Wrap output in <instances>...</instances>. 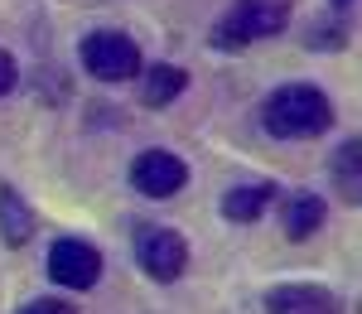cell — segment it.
Listing matches in <instances>:
<instances>
[{
  "instance_id": "6da1fadb",
  "label": "cell",
  "mask_w": 362,
  "mask_h": 314,
  "mask_svg": "<svg viewBox=\"0 0 362 314\" xmlns=\"http://www.w3.org/2000/svg\"><path fill=\"white\" fill-rule=\"evenodd\" d=\"M261 126L276 141H314L334 126V102L314 83H285L261 102Z\"/></svg>"
},
{
  "instance_id": "7a4b0ae2",
  "label": "cell",
  "mask_w": 362,
  "mask_h": 314,
  "mask_svg": "<svg viewBox=\"0 0 362 314\" xmlns=\"http://www.w3.org/2000/svg\"><path fill=\"white\" fill-rule=\"evenodd\" d=\"M290 15H295V0H232V10L213 25V49L232 54L261 39H276L290 25Z\"/></svg>"
},
{
  "instance_id": "3957f363",
  "label": "cell",
  "mask_w": 362,
  "mask_h": 314,
  "mask_svg": "<svg viewBox=\"0 0 362 314\" xmlns=\"http://www.w3.org/2000/svg\"><path fill=\"white\" fill-rule=\"evenodd\" d=\"M78 58H83V68L97 83H131V78H140V68H145L136 39L121 34V29H92V34H83Z\"/></svg>"
},
{
  "instance_id": "277c9868",
  "label": "cell",
  "mask_w": 362,
  "mask_h": 314,
  "mask_svg": "<svg viewBox=\"0 0 362 314\" xmlns=\"http://www.w3.org/2000/svg\"><path fill=\"white\" fill-rule=\"evenodd\" d=\"M131 247H136L140 271H145L150 281H160V286L179 281V276L189 271V242L174 228H165V223H136Z\"/></svg>"
},
{
  "instance_id": "5b68a950",
  "label": "cell",
  "mask_w": 362,
  "mask_h": 314,
  "mask_svg": "<svg viewBox=\"0 0 362 314\" xmlns=\"http://www.w3.org/2000/svg\"><path fill=\"white\" fill-rule=\"evenodd\" d=\"M49 276L63 290H92L102 281V252L83 237H58L49 247Z\"/></svg>"
},
{
  "instance_id": "8992f818",
  "label": "cell",
  "mask_w": 362,
  "mask_h": 314,
  "mask_svg": "<svg viewBox=\"0 0 362 314\" xmlns=\"http://www.w3.org/2000/svg\"><path fill=\"white\" fill-rule=\"evenodd\" d=\"M131 184L145 199H174L189 184V165L174 150H140L131 160Z\"/></svg>"
},
{
  "instance_id": "52a82bcc",
  "label": "cell",
  "mask_w": 362,
  "mask_h": 314,
  "mask_svg": "<svg viewBox=\"0 0 362 314\" xmlns=\"http://www.w3.org/2000/svg\"><path fill=\"white\" fill-rule=\"evenodd\" d=\"M324 218H329V203L319 199L314 189H295L285 199V208H280V228H285L290 242H309L314 232L324 228Z\"/></svg>"
},
{
  "instance_id": "ba28073f",
  "label": "cell",
  "mask_w": 362,
  "mask_h": 314,
  "mask_svg": "<svg viewBox=\"0 0 362 314\" xmlns=\"http://www.w3.org/2000/svg\"><path fill=\"white\" fill-rule=\"evenodd\" d=\"M266 314H338V300L324 286L295 281V286H276L266 295Z\"/></svg>"
},
{
  "instance_id": "9c48e42d",
  "label": "cell",
  "mask_w": 362,
  "mask_h": 314,
  "mask_svg": "<svg viewBox=\"0 0 362 314\" xmlns=\"http://www.w3.org/2000/svg\"><path fill=\"white\" fill-rule=\"evenodd\" d=\"M271 199H276V184L271 179H256V184H237V189H227L223 199V218L227 223H256L266 208H271Z\"/></svg>"
},
{
  "instance_id": "30bf717a",
  "label": "cell",
  "mask_w": 362,
  "mask_h": 314,
  "mask_svg": "<svg viewBox=\"0 0 362 314\" xmlns=\"http://www.w3.org/2000/svg\"><path fill=\"white\" fill-rule=\"evenodd\" d=\"M184 87H189V73H184L179 63H155V68H140V102H145V107H169Z\"/></svg>"
},
{
  "instance_id": "8fae6325",
  "label": "cell",
  "mask_w": 362,
  "mask_h": 314,
  "mask_svg": "<svg viewBox=\"0 0 362 314\" xmlns=\"http://www.w3.org/2000/svg\"><path fill=\"white\" fill-rule=\"evenodd\" d=\"M0 237H5V247H25L34 237V208L10 184H0Z\"/></svg>"
},
{
  "instance_id": "7c38bea8",
  "label": "cell",
  "mask_w": 362,
  "mask_h": 314,
  "mask_svg": "<svg viewBox=\"0 0 362 314\" xmlns=\"http://www.w3.org/2000/svg\"><path fill=\"white\" fill-rule=\"evenodd\" d=\"M358 160H362V145H358V141H343V145L334 150V165H329V174H334V184H338V194H343V203H358V199H362Z\"/></svg>"
},
{
  "instance_id": "4fadbf2b",
  "label": "cell",
  "mask_w": 362,
  "mask_h": 314,
  "mask_svg": "<svg viewBox=\"0 0 362 314\" xmlns=\"http://www.w3.org/2000/svg\"><path fill=\"white\" fill-rule=\"evenodd\" d=\"M15 83H20V68H15V58L0 49V97H5V92H15Z\"/></svg>"
},
{
  "instance_id": "5bb4252c",
  "label": "cell",
  "mask_w": 362,
  "mask_h": 314,
  "mask_svg": "<svg viewBox=\"0 0 362 314\" xmlns=\"http://www.w3.org/2000/svg\"><path fill=\"white\" fill-rule=\"evenodd\" d=\"M20 314H78L73 305H63V300H29Z\"/></svg>"
},
{
  "instance_id": "9a60e30c",
  "label": "cell",
  "mask_w": 362,
  "mask_h": 314,
  "mask_svg": "<svg viewBox=\"0 0 362 314\" xmlns=\"http://www.w3.org/2000/svg\"><path fill=\"white\" fill-rule=\"evenodd\" d=\"M329 5H338V10H348V5H353V0H329Z\"/></svg>"
}]
</instances>
